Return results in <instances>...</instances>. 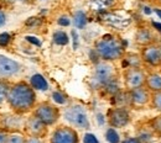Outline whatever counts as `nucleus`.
I'll use <instances>...</instances> for the list:
<instances>
[{
    "label": "nucleus",
    "instance_id": "5",
    "mask_svg": "<svg viewBox=\"0 0 161 143\" xmlns=\"http://www.w3.org/2000/svg\"><path fill=\"white\" fill-rule=\"evenodd\" d=\"M64 120L72 127L78 130H88L91 127V122L88 119V114L86 109L80 104H73L64 110Z\"/></svg>",
    "mask_w": 161,
    "mask_h": 143
},
{
    "label": "nucleus",
    "instance_id": "23",
    "mask_svg": "<svg viewBox=\"0 0 161 143\" xmlns=\"http://www.w3.org/2000/svg\"><path fill=\"white\" fill-rule=\"evenodd\" d=\"M147 126L151 128V131L155 133V136H161V115H158L154 119H151L147 122Z\"/></svg>",
    "mask_w": 161,
    "mask_h": 143
},
{
    "label": "nucleus",
    "instance_id": "24",
    "mask_svg": "<svg viewBox=\"0 0 161 143\" xmlns=\"http://www.w3.org/2000/svg\"><path fill=\"white\" fill-rule=\"evenodd\" d=\"M73 23L77 28H83L87 25V16L83 11H77L73 16Z\"/></svg>",
    "mask_w": 161,
    "mask_h": 143
},
{
    "label": "nucleus",
    "instance_id": "25",
    "mask_svg": "<svg viewBox=\"0 0 161 143\" xmlns=\"http://www.w3.org/2000/svg\"><path fill=\"white\" fill-rule=\"evenodd\" d=\"M150 106L161 112V91H156V93H151V99H150Z\"/></svg>",
    "mask_w": 161,
    "mask_h": 143
},
{
    "label": "nucleus",
    "instance_id": "36",
    "mask_svg": "<svg viewBox=\"0 0 161 143\" xmlns=\"http://www.w3.org/2000/svg\"><path fill=\"white\" fill-rule=\"evenodd\" d=\"M5 22H6V14L3 10H0V27L4 26Z\"/></svg>",
    "mask_w": 161,
    "mask_h": 143
},
{
    "label": "nucleus",
    "instance_id": "18",
    "mask_svg": "<svg viewBox=\"0 0 161 143\" xmlns=\"http://www.w3.org/2000/svg\"><path fill=\"white\" fill-rule=\"evenodd\" d=\"M113 98V104L114 106H119V107H130V101H129V91L120 90L119 93H117Z\"/></svg>",
    "mask_w": 161,
    "mask_h": 143
},
{
    "label": "nucleus",
    "instance_id": "11",
    "mask_svg": "<svg viewBox=\"0 0 161 143\" xmlns=\"http://www.w3.org/2000/svg\"><path fill=\"white\" fill-rule=\"evenodd\" d=\"M129 91V101H130V107L133 109H142L147 105H150V99H151V93L146 89V86H139Z\"/></svg>",
    "mask_w": 161,
    "mask_h": 143
},
{
    "label": "nucleus",
    "instance_id": "19",
    "mask_svg": "<svg viewBox=\"0 0 161 143\" xmlns=\"http://www.w3.org/2000/svg\"><path fill=\"white\" fill-rule=\"evenodd\" d=\"M154 136L155 133L151 131V128L147 126V127H141L138 132V138L140 140L142 143H150L153 140H154Z\"/></svg>",
    "mask_w": 161,
    "mask_h": 143
},
{
    "label": "nucleus",
    "instance_id": "14",
    "mask_svg": "<svg viewBox=\"0 0 161 143\" xmlns=\"http://www.w3.org/2000/svg\"><path fill=\"white\" fill-rule=\"evenodd\" d=\"M135 42L141 47H145V46H149V44H155L156 36H155V33L153 32L151 28L142 27V28H139L135 33Z\"/></svg>",
    "mask_w": 161,
    "mask_h": 143
},
{
    "label": "nucleus",
    "instance_id": "35",
    "mask_svg": "<svg viewBox=\"0 0 161 143\" xmlns=\"http://www.w3.org/2000/svg\"><path fill=\"white\" fill-rule=\"evenodd\" d=\"M120 143H142L138 137H128L125 140L120 141Z\"/></svg>",
    "mask_w": 161,
    "mask_h": 143
},
{
    "label": "nucleus",
    "instance_id": "12",
    "mask_svg": "<svg viewBox=\"0 0 161 143\" xmlns=\"http://www.w3.org/2000/svg\"><path fill=\"white\" fill-rule=\"evenodd\" d=\"M140 57L142 64H145L147 67H151V68H160L161 67V56L156 43L142 47Z\"/></svg>",
    "mask_w": 161,
    "mask_h": 143
},
{
    "label": "nucleus",
    "instance_id": "37",
    "mask_svg": "<svg viewBox=\"0 0 161 143\" xmlns=\"http://www.w3.org/2000/svg\"><path fill=\"white\" fill-rule=\"evenodd\" d=\"M26 40H27L29 42H32V43H35L36 46H40V44H41V42L37 41V38H34V37H26Z\"/></svg>",
    "mask_w": 161,
    "mask_h": 143
},
{
    "label": "nucleus",
    "instance_id": "30",
    "mask_svg": "<svg viewBox=\"0 0 161 143\" xmlns=\"http://www.w3.org/2000/svg\"><path fill=\"white\" fill-rule=\"evenodd\" d=\"M83 142L84 143H99V141L97 140V137L93 133H86L83 137Z\"/></svg>",
    "mask_w": 161,
    "mask_h": 143
},
{
    "label": "nucleus",
    "instance_id": "7",
    "mask_svg": "<svg viewBox=\"0 0 161 143\" xmlns=\"http://www.w3.org/2000/svg\"><path fill=\"white\" fill-rule=\"evenodd\" d=\"M145 79H146V72L141 67L124 68L123 80H124V86L126 90H131V89H135L139 86H144Z\"/></svg>",
    "mask_w": 161,
    "mask_h": 143
},
{
    "label": "nucleus",
    "instance_id": "33",
    "mask_svg": "<svg viewBox=\"0 0 161 143\" xmlns=\"http://www.w3.org/2000/svg\"><path fill=\"white\" fill-rule=\"evenodd\" d=\"M9 132L4 131L0 128V143H8V138H9Z\"/></svg>",
    "mask_w": 161,
    "mask_h": 143
},
{
    "label": "nucleus",
    "instance_id": "17",
    "mask_svg": "<svg viewBox=\"0 0 161 143\" xmlns=\"http://www.w3.org/2000/svg\"><path fill=\"white\" fill-rule=\"evenodd\" d=\"M29 84H30V85L32 86V89H35V90H40V91H46V90H48V83L45 79V77L41 75V74H34V75H31Z\"/></svg>",
    "mask_w": 161,
    "mask_h": 143
},
{
    "label": "nucleus",
    "instance_id": "34",
    "mask_svg": "<svg viewBox=\"0 0 161 143\" xmlns=\"http://www.w3.org/2000/svg\"><path fill=\"white\" fill-rule=\"evenodd\" d=\"M41 20L37 18H31L26 21V26H36V25H40Z\"/></svg>",
    "mask_w": 161,
    "mask_h": 143
},
{
    "label": "nucleus",
    "instance_id": "8",
    "mask_svg": "<svg viewBox=\"0 0 161 143\" xmlns=\"http://www.w3.org/2000/svg\"><path fill=\"white\" fill-rule=\"evenodd\" d=\"M108 123L113 128H124L131 121V115L129 107H119L114 106L108 110L107 112Z\"/></svg>",
    "mask_w": 161,
    "mask_h": 143
},
{
    "label": "nucleus",
    "instance_id": "6",
    "mask_svg": "<svg viewBox=\"0 0 161 143\" xmlns=\"http://www.w3.org/2000/svg\"><path fill=\"white\" fill-rule=\"evenodd\" d=\"M50 143H80V135L72 126L58 125L50 136Z\"/></svg>",
    "mask_w": 161,
    "mask_h": 143
},
{
    "label": "nucleus",
    "instance_id": "1",
    "mask_svg": "<svg viewBox=\"0 0 161 143\" xmlns=\"http://www.w3.org/2000/svg\"><path fill=\"white\" fill-rule=\"evenodd\" d=\"M6 104L9 109L19 115H26L32 112L35 105L37 104V95L36 90L25 80L11 83L8 96Z\"/></svg>",
    "mask_w": 161,
    "mask_h": 143
},
{
    "label": "nucleus",
    "instance_id": "4",
    "mask_svg": "<svg viewBox=\"0 0 161 143\" xmlns=\"http://www.w3.org/2000/svg\"><path fill=\"white\" fill-rule=\"evenodd\" d=\"M117 77V70L110 62L99 61L94 64L93 74H92V84L94 88L102 89L110 80Z\"/></svg>",
    "mask_w": 161,
    "mask_h": 143
},
{
    "label": "nucleus",
    "instance_id": "3",
    "mask_svg": "<svg viewBox=\"0 0 161 143\" xmlns=\"http://www.w3.org/2000/svg\"><path fill=\"white\" fill-rule=\"evenodd\" d=\"M32 114L39 117L47 127L57 125L61 119V110L50 101L37 102L32 110Z\"/></svg>",
    "mask_w": 161,
    "mask_h": 143
},
{
    "label": "nucleus",
    "instance_id": "39",
    "mask_svg": "<svg viewBox=\"0 0 161 143\" xmlns=\"http://www.w3.org/2000/svg\"><path fill=\"white\" fill-rule=\"evenodd\" d=\"M156 1H158V4H159V5L161 6V0H156Z\"/></svg>",
    "mask_w": 161,
    "mask_h": 143
},
{
    "label": "nucleus",
    "instance_id": "28",
    "mask_svg": "<svg viewBox=\"0 0 161 143\" xmlns=\"http://www.w3.org/2000/svg\"><path fill=\"white\" fill-rule=\"evenodd\" d=\"M52 100L57 102V104H60V105H63V104L67 102V96L61 91H53L52 93Z\"/></svg>",
    "mask_w": 161,
    "mask_h": 143
},
{
    "label": "nucleus",
    "instance_id": "21",
    "mask_svg": "<svg viewBox=\"0 0 161 143\" xmlns=\"http://www.w3.org/2000/svg\"><path fill=\"white\" fill-rule=\"evenodd\" d=\"M52 38H53V42H55L56 44H58V46H66V44L69 42L68 35H67L64 31H62V30L56 31V32L53 33Z\"/></svg>",
    "mask_w": 161,
    "mask_h": 143
},
{
    "label": "nucleus",
    "instance_id": "10",
    "mask_svg": "<svg viewBox=\"0 0 161 143\" xmlns=\"http://www.w3.org/2000/svg\"><path fill=\"white\" fill-rule=\"evenodd\" d=\"M25 119L22 115L15 112H4L0 114V128L13 133V132H22Z\"/></svg>",
    "mask_w": 161,
    "mask_h": 143
},
{
    "label": "nucleus",
    "instance_id": "9",
    "mask_svg": "<svg viewBox=\"0 0 161 143\" xmlns=\"http://www.w3.org/2000/svg\"><path fill=\"white\" fill-rule=\"evenodd\" d=\"M22 132L25 133V136L45 138L48 133V127L42 122L39 117H36L34 114H31L27 119H25Z\"/></svg>",
    "mask_w": 161,
    "mask_h": 143
},
{
    "label": "nucleus",
    "instance_id": "22",
    "mask_svg": "<svg viewBox=\"0 0 161 143\" xmlns=\"http://www.w3.org/2000/svg\"><path fill=\"white\" fill-rule=\"evenodd\" d=\"M10 85H11V83L8 79H0V105L6 101V96H8Z\"/></svg>",
    "mask_w": 161,
    "mask_h": 143
},
{
    "label": "nucleus",
    "instance_id": "15",
    "mask_svg": "<svg viewBox=\"0 0 161 143\" xmlns=\"http://www.w3.org/2000/svg\"><path fill=\"white\" fill-rule=\"evenodd\" d=\"M145 86L150 93L161 91V72H150L146 74Z\"/></svg>",
    "mask_w": 161,
    "mask_h": 143
},
{
    "label": "nucleus",
    "instance_id": "13",
    "mask_svg": "<svg viewBox=\"0 0 161 143\" xmlns=\"http://www.w3.org/2000/svg\"><path fill=\"white\" fill-rule=\"evenodd\" d=\"M21 64L4 54H0V79H9L19 74Z\"/></svg>",
    "mask_w": 161,
    "mask_h": 143
},
{
    "label": "nucleus",
    "instance_id": "40",
    "mask_svg": "<svg viewBox=\"0 0 161 143\" xmlns=\"http://www.w3.org/2000/svg\"><path fill=\"white\" fill-rule=\"evenodd\" d=\"M20 1H25V0H20Z\"/></svg>",
    "mask_w": 161,
    "mask_h": 143
},
{
    "label": "nucleus",
    "instance_id": "32",
    "mask_svg": "<svg viewBox=\"0 0 161 143\" xmlns=\"http://www.w3.org/2000/svg\"><path fill=\"white\" fill-rule=\"evenodd\" d=\"M25 143H45L43 138L40 137H31V136H26V141Z\"/></svg>",
    "mask_w": 161,
    "mask_h": 143
},
{
    "label": "nucleus",
    "instance_id": "2",
    "mask_svg": "<svg viewBox=\"0 0 161 143\" xmlns=\"http://www.w3.org/2000/svg\"><path fill=\"white\" fill-rule=\"evenodd\" d=\"M94 52L101 61L113 63L123 58L125 54V47L118 37L113 35H105L96 42Z\"/></svg>",
    "mask_w": 161,
    "mask_h": 143
},
{
    "label": "nucleus",
    "instance_id": "29",
    "mask_svg": "<svg viewBox=\"0 0 161 143\" xmlns=\"http://www.w3.org/2000/svg\"><path fill=\"white\" fill-rule=\"evenodd\" d=\"M11 40H13V37H11V35L9 32L0 33V47H8L10 44Z\"/></svg>",
    "mask_w": 161,
    "mask_h": 143
},
{
    "label": "nucleus",
    "instance_id": "16",
    "mask_svg": "<svg viewBox=\"0 0 161 143\" xmlns=\"http://www.w3.org/2000/svg\"><path fill=\"white\" fill-rule=\"evenodd\" d=\"M123 65L125 68H130V67H141L142 61H141L140 53H133V52H125V54L123 56Z\"/></svg>",
    "mask_w": 161,
    "mask_h": 143
},
{
    "label": "nucleus",
    "instance_id": "38",
    "mask_svg": "<svg viewBox=\"0 0 161 143\" xmlns=\"http://www.w3.org/2000/svg\"><path fill=\"white\" fill-rule=\"evenodd\" d=\"M158 47H159V52H160V56H161V41L158 43Z\"/></svg>",
    "mask_w": 161,
    "mask_h": 143
},
{
    "label": "nucleus",
    "instance_id": "20",
    "mask_svg": "<svg viewBox=\"0 0 161 143\" xmlns=\"http://www.w3.org/2000/svg\"><path fill=\"white\" fill-rule=\"evenodd\" d=\"M102 89H104V91H105L108 95H110V96H114L117 93H119L121 90L120 85H119V80H118L117 77H115L113 80H110L107 85H104Z\"/></svg>",
    "mask_w": 161,
    "mask_h": 143
},
{
    "label": "nucleus",
    "instance_id": "27",
    "mask_svg": "<svg viewBox=\"0 0 161 143\" xmlns=\"http://www.w3.org/2000/svg\"><path fill=\"white\" fill-rule=\"evenodd\" d=\"M26 136L24 132H13L9 135L8 143H25Z\"/></svg>",
    "mask_w": 161,
    "mask_h": 143
},
{
    "label": "nucleus",
    "instance_id": "31",
    "mask_svg": "<svg viewBox=\"0 0 161 143\" xmlns=\"http://www.w3.org/2000/svg\"><path fill=\"white\" fill-rule=\"evenodd\" d=\"M57 23L60 25V26H69V23H71V19L67 16V15H62L60 19L57 20Z\"/></svg>",
    "mask_w": 161,
    "mask_h": 143
},
{
    "label": "nucleus",
    "instance_id": "26",
    "mask_svg": "<svg viewBox=\"0 0 161 143\" xmlns=\"http://www.w3.org/2000/svg\"><path fill=\"white\" fill-rule=\"evenodd\" d=\"M105 138H107V141L109 143H120V137H119L118 132L115 131V128H113V127L107 130Z\"/></svg>",
    "mask_w": 161,
    "mask_h": 143
}]
</instances>
